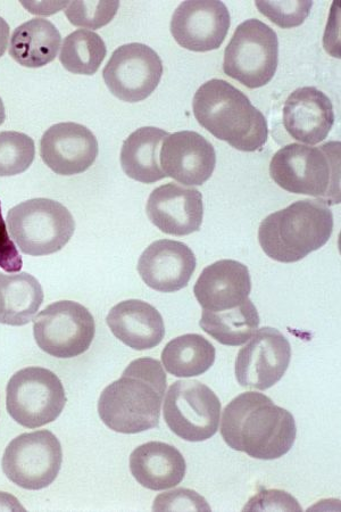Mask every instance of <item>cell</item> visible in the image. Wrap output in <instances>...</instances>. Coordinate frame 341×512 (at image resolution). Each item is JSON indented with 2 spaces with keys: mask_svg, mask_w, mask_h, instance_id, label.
I'll return each instance as SVG.
<instances>
[{
  "mask_svg": "<svg viewBox=\"0 0 341 512\" xmlns=\"http://www.w3.org/2000/svg\"><path fill=\"white\" fill-rule=\"evenodd\" d=\"M221 435L228 447L260 460H276L294 447L293 415L262 393L246 392L223 410Z\"/></svg>",
  "mask_w": 341,
  "mask_h": 512,
  "instance_id": "cell-1",
  "label": "cell"
},
{
  "mask_svg": "<svg viewBox=\"0 0 341 512\" xmlns=\"http://www.w3.org/2000/svg\"><path fill=\"white\" fill-rule=\"evenodd\" d=\"M166 387L168 377L160 361H132L121 378L101 394L98 415L116 433L138 434L157 428Z\"/></svg>",
  "mask_w": 341,
  "mask_h": 512,
  "instance_id": "cell-2",
  "label": "cell"
},
{
  "mask_svg": "<svg viewBox=\"0 0 341 512\" xmlns=\"http://www.w3.org/2000/svg\"><path fill=\"white\" fill-rule=\"evenodd\" d=\"M193 110L199 125L238 151H260L268 142L264 114L226 80L212 79L199 87Z\"/></svg>",
  "mask_w": 341,
  "mask_h": 512,
  "instance_id": "cell-3",
  "label": "cell"
},
{
  "mask_svg": "<svg viewBox=\"0 0 341 512\" xmlns=\"http://www.w3.org/2000/svg\"><path fill=\"white\" fill-rule=\"evenodd\" d=\"M334 231V214L316 200L297 201L266 217L259 243L270 259L295 263L326 245Z\"/></svg>",
  "mask_w": 341,
  "mask_h": 512,
  "instance_id": "cell-4",
  "label": "cell"
},
{
  "mask_svg": "<svg viewBox=\"0 0 341 512\" xmlns=\"http://www.w3.org/2000/svg\"><path fill=\"white\" fill-rule=\"evenodd\" d=\"M341 144L329 142L318 147L289 144L274 154L270 175L285 191L316 198L327 206L341 202Z\"/></svg>",
  "mask_w": 341,
  "mask_h": 512,
  "instance_id": "cell-5",
  "label": "cell"
},
{
  "mask_svg": "<svg viewBox=\"0 0 341 512\" xmlns=\"http://www.w3.org/2000/svg\"><path fill=\"white\" fill-rule=\"evenodd\" d=\"M6 220L13 241L30 256L61 251L76 230L71 212L49 198H33L14 206Z\"/></svg>",
  "mask_w": 341,
  "mask_h": 512,
  "instance_id": "cell-6",
  "label": "cell"
},
{
  "mask_svg": "<svg viewBox=\"0 0 341 512\" xmlns=\"http://www.w3.org/2000/svg\"><path fill=\"white\" fill-rule=\"evenodd\" d=\"M279 63L277 32L260 20L239 24L224 51L223 71L249 89L269 84Z\"/></svg>",
  "mask_w": 341,
  "mask_h": 512,
  "instance_id": "cell-7",
  "label": "cell"
},
{
  "mask_svg": "<svg viewBox=\"0 0 341 512\" xmlns=\"http://www.w3.org/2000/svg\"><path fill=\"white\" fill-rule=\"evenodd\" d=\"M68 402L61 379L53 371L28 367L18 371L6 388V408L16 423L36 429L53 423Z\"/></svg>",
  "mask_w": 341,
  "mask_h": 512,
  "instance_id": "cell-8",
  "label": "cell"
},
{
  "mask_svg": "<svg viewBox=\"0 0 341 512\" xmlns=\"http://www.w3.org/2000/svg\"><path fill=\"white\" fill-rule=\"evenodd\" d=\"M163 415L171 431L188 442H204L218 433L221 401L198 381L173 383L163 400Z\"/></svg>",
  "mask_w": 341,
  "mask_h": 512,
  "instance_id": "cell-9",
  "label": "cell"
},
{
  "mask_svg": "<svg viewBox=\"0 0 341 512\" xmlns=\"http://www.w3.org/2000/svg\"><path fill=\"white\" fill-rule=\"evenodd\" d=\"M96 334L91 312L73 301H58L33 320V336L41 351L57 359L77 358L87 352Z\"/></svg>",
  "mask_w": 341,
  "mask_h": 512,
  "instance_id": "cell-10",
  "label": "cell"
},
{
  "mask_svg": "<svg viewBox=\"0 0 341 512\" xmlns=\"http://www.w3.org/2000/svg\"><path fill=\"white\" fill-rule=\"evenodd\" d=\"M62 464L61 442L46 429L16 437L7 445L2 461L8 480L29 491L53 484Z\"/></svg>",
  "mask_w": 341,
  "mask_h": 512,
  "instance_id": "cell-11",
  "label": "cell"
},
{
  "mask_svg": "<svg viewBox=\"0 0 341 512\" xmlns=\"http://www.w3.org/2000/svg\"><path fill=\"white\" fill-rule=\"evenodd\" d=\"M162 76L161 57L153 48L138 43L115 49L103 71L107 88L127 103L145 101L160 85Z\"/></svg>",
  "mask_w": 341,
  "mask_h": 512,
  "instance_id": "cell-12",
  "label": "cell"
},
{
  "mask_svg": "<svg viewBox=\"0 0 341 512\" xmlns=\"http://www.w3.org/2000/svg\"><path fill=\"white\" fill-rule=\"evenodd\" d=\"M291 346L278 329H257L236 360V378L240 386L266 391L281 381L290 365Z\"/></svg>",
  "mask_w": 341,
  "mask_h": 512,
  "instance_id": "cell-13",
  "label": "cell"
},
{
  "mask_svg": "<svg viewBox=\"0 0 341 512\" xmlns=\"http://www.w3.org/2000/svg\"><path fill=\"white\" fill-rule=\"evenodd\" d=\"M230 26V13L222 2L194 0L180 4L173 13L171 33L181 47L205 53L221 47Z\"/></svg>",
  "mask_w": 341,
  "mask_h": 512,
  "instance_id": "cell-14",
  "label": "cell"
},
{
  "mask_svg": "<svg viewBox=\"0 0 341 512\" xmlns=\"http://www.w3.org/2000/svg\"><path fill=\"white\" fill-rule=\"evenodd\" d=\"M98 140L87 127L61 122L49 128L40 140V156L60 176L86 172L97 159Z\"/></svg>",
  "mask_w": 341,
  "mask_h": 512,
  "instance_id": "cell-15",
  "label": "cell"
},
{
  "mask_svg": "<svg viewBox=\"0 0 341 512\" xmlns=\"http://www.w3.org/2000/svg\"><path fill=\"white\" fill-rule=\"evenodd\" d=\"M160 164L166 177L185 186H202L215 170L213 145L195 131H179L164 139Z\"/></svg>",
  "mask_w": 341,
  "mask_h": 512,
  "instance_id": "cell-16",
  "label": "cell"
},
{
  "mask_svg": "<svg viewBox=\"0 0 341 512\" xmlns=\"http://www.w3.org/2000/svg\"><path fill=\"white\" fill-rule=\"evenodd\" d=\"M146 213L164 234L188 236L201 230L204 218L203 195L198 189L165 184L149 195Z\"/></svg>",
  "mask_w": 341,
  "mask_h": 512,
  "instance_id": "cell-17",
  "label": "cell"
},
{
  "mask_svg": "<svg viewBox=\"0 0 341 512\" xmlns=\"http://www.w3.org/2000/svg\"><path fill=\"white\" fill-rule=\"evenodd\" d=\"M196 256L185 243L161 239L149 245L138 261L144 283L161 293H174L188 286L196 270Z\"/></svg>",
  "mask_w": 341,
  "mask_h": 512,
  "instance_id": "cell-18",
  "label": "cell"
},
{
  "mask_svg": "<svg viewBox=\"0 0 341 512\" xmlns=\"http://www.w3.org/2000/svg\"><path fill=\"white\" fill-rule=\"evenodd\" d=\"M251 292V274L244 263L235 260H220L206 267L194 287L199 305L210 312L235 309Z\"/></svg>",
  "mask_w": 341,
  "mask_h": 512,
  "instance_id": "cell-19",
  "label": "cell"
},
{
  "mask_svg": "<svg viewBox=\"0 0 341 512\" xmlns=\"http://www.w3.org/2000/svg\"><path fill=\"white\" fill-rule=\"evenodd\" d=\"M334 123V106L318 88H298L285 102V129L299 143L312 146L323 142Z\"/></svg>",
  "mask_w": 341,
  "mask_h": 512,
  "instance_id": "cell-20",
  "label": "cell"
},
{
  "mask_svg": "<svg viewBox=\"0 0 341 512\" xmlns=\"http://www.w3.org/2000/svg\"><path fill=\"white\" fill-rule=\"evenodd\" d=\"M106 322L119 341L136 351L156 348L165 336L161 313L153 305L140 300L116 304L108 312Z\"/></svg>",
  "mask_w": 341,
  "mask_h": 512,
  "instance_id": "cell-21",
  "label": "cell"
},
{
  "mask_svg": "<svg viewBox=\"0 0 341 512\" xmlns=\"http://www.w3.org/2000/svg\"><path fill=\"white\" fill-rule=\"evenodd\" d=\"M130 472L145 489L164 491L184 481L187 464L182 453L173 445L148 442L131 453Z\"/></svg>",
  "mask_w": 341,
  "mask_h": 512,
  "instance_id": "cell-22",
  "label": "cell"
},
{
  "mask_svg": "<svg viewBox=\"0 0 341 512\" xmlns=\"http://www.w3.org/2000/svg\"><path fill=\"white\" fill-rule=\"evenodd\" d=\"M61 43V33L51 21L32 19L14 30L10 56L24 68H43L56 59Z\"/></svg>",
  "mask_w": 341,
  "mask_h": 512,
  "instance_id": "cell-23",
  "label": "cell"
},
{
  "mask_svg": "<svg viewBox=\"0 0 341 512\" xmlns=\"http://www.w3.org/2000/svg\"><path fill=\"white\" fill-rule=\"evenodd\" d=\"M169 132L160 128L144 127L124 140L121 165L126 175L139 183L155 184L166 176L160 164V145Z\"/></svg>",
  "mask_w": 341,
  "mask_h": 512,
  "instance_id": "cell-24",
  "label": "cell"
},
{
  "mask_svg": "<svg viewBox=\"0 0 341 512\" xmlns=\"http://www.w3.org/2000/svg\"><path fill=\"white\" fill-rule=\"evenodd\" d=\"M0 289L4 296V315L0 324L26 326L44 303V291L37 278L27 272L0 274Z\"/></svg>",
  "mask_w": 341,
  "mask_h": 512,
  "instance_id": "cell-25",
  "label": "cell"
},
{
  "mask_svg": "<svg viewBox=\"0 0 341 512\" xmlns=\"http://www.w3.org/2000/svg\"><path fill=\"white\" fill-rule=\"evenodd\" d=\"M214 345L202 335L186 334L165 345L162 365L174 377L191 378L210 370L215 362Z\"/></svg>",
  "mask_w": 341,
  "mask_h": 512,
  "instance_id": "cell-26",
  "label": "cell"
},
{
  "mask_svg": "<svg viewBox=\"0 0 341 512\" xmlns=\"http://www.w3.org/2000/svg\"><path fill=\"white\" fill-rule=\"evenodd\" d=\"M260 315L252 300L239 307L223 311H203L199 321L202 329L222 345L240 346L247 343L260 327Z\"/></svg>",
  "mask_w": 341,
  "mask_h": 512,
  "instance_id": "cell-27",
  "label": "cell"
},
{
  "mask_svg": "<svg viewBox=\"0 0 341 512\" xmlns=\"http://www.w3.org/2000/svg\"><path fill=\"white\" fill-rule=\"evenodd\" d=\"M105 41L96 32L79 29L63 41L60 61L65 70L82 76H94L105 60Z\"/></svg>",
  "mask_w": 341,
  "mask_h": 512,
  "instance_id": "cell-28",
  "label": "cell"
},
{
  "mask_svg": "<svg viewBox=\"0 0 341 512\" xmlns=\"http://www.w3.org/2000/svg\"><path fill=\"white\" fill-rule=\"evenodd\" d=\"M36 158L35 140L19 131L0 132V177L26 172Z\"/></svg>",
  "mask_w": 341,
  "mask_h": 512,
  "instance_id": "cell-29",
  "label": "cell"
},
{
  "mask_svg": "<svg viewBox=\"0 0 341 512\" xmlns=\"http://www.w3.org/2000/svg\"><path fill=\"white\" fill-rule=\"evenodd\" d=\"M119 7L120 2H70L64 12L73 26L97 30L112 22Z\"/></svg>",
  "mask_w": 341,
  "mask_h": 512,
  "instance_id": "cell-30",
  "label": "cell"
},
{
  "mask_svg": "<svg viewBox=\"0 0 341 512\" xmlns=\"http://www.w3.org/2000/svg\"><path fill=\"white\" fill-rule=\"evenodd\" d=\"M257 10L282 29L302 26L309 18L313 2H256Z\"/></svg>",
  "mask_w": 341,
  "mask_h": 512,
  "instance_id": "cell-31",
  "label": "cell"
},
{
  "mask_svg": "<svg viewBox=\"0 0 341 512\" xmlns=\"http://www.w3.org/2000/svg\"><path fill=\"white\" fill-rule=\"evenodd\" d=\"M154 511H211L209 503L196 491L177 489L158 495L154 501Z\"/></svg>",
  "mask_w": 341,
  "mask_h": 512,
  "instance_id": "cell-32",
  "label": "cell"
},
{
  "mask_svg": "<svg viewBox=\"0 0 341 512\" xmlns=\"http://www.w3.org/2000/svg\"><path fill=\"white\" fill-rule=\"evenodd\" d=\"M22 267V256L8 235V228L2 213V203H0V268L10 274H18Z\"/></svg>",
  "mask_w": 341,
  "mask_h": 512,
  "instance_id": "cell-33",
  "label": "cell"
},
{
  "mask_svg": "<svg viewBox=\"0 0 341 512\" xmlns=\"http://www.w3.org/2000/svg\"><path fill=\"white\" fill-rule=\"evenodd\" d=\"M296 510L302 511L297 500L291 497L287 492L281 491H264L257 494L256 497L249 500L246 510Z\"/></svg>",
  "mask_w": 341,
  "mask_h": 512,
  "instance_id": "cell-34",
  "label": "cell"
},
{
  "mask_svg": "<svg viewBox=\"0 0 341 512\" xmlns=\"http://www.w3.org/2000/svg\"><path fill=\"white\" fill-rule=\"evenodd\" d=\"M22 5L24 7H27L28 10L33 14H44V15L47 14L48 15L49 14L48 11H52V13L54 14V13L60 12L62 10V8H64V10H65V7L68 6V3H41V4L22 3Z\"/></svg>",
  "mask_w": 341,
  "mask_h": 512,
  "instance_id": "cell-35",
  "label": "cell"
},
{
  "mask_svg": "<svg viewBox=\"0 0 341 512\" xmlns=\"http://www.w3.org/2000/svg\"><path fill=\"white\" fill-rule=\"evenodd\" d=\"M8 44H10V26L0 16V57L4 56Z\"/></svg>",
  "mask_w": 341,
  "mask_h": 512,
  "instance_id": "cell-36",
  "label": "cell"
},
{
  "mask_svg": "<svg viewBox=\"0 0 341 512\" xmlns=\"http://www.w3.org/2000/svg\"><path fill=\"white\" fill-rule=\"evenodd\" d=\"M6 120V111L5 106L2 97H0V126L3 125V123Z\"/></svg>",
  "mask_w": 341,
  "mask_h": 512,
  "instance_id": "cell-37",
  "label": "cell"
},
{
  "mask_svg": "<svg viewBox=\"0 0 341 512\" xmlns=\"http://www.w3.org/2000/svg\"><path fill=\"white\" fill-rule=\"evenodd\" d=\"M4 309H5L4 296H3V293H2V289H0V321H2V318H3V315H4Z\"/></svg>",
  "mask_w": 341,
  "mask_h": 512,
  "instance_id": "cell-38",
  "label": "cell"
}]
</instances>
